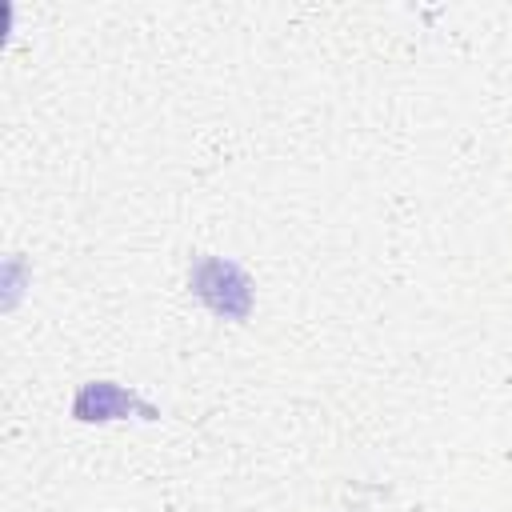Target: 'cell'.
I'll return each instance as SVG.
<instances>
[{
    "label": "cell",
    "mask_w": 512,
    "mask_h": 512,
    "mask_svg": "<svg viewBox=\"0 0 512 512\" xmlns=\"http://www.w3.org/2000/svg\"><path fill=\"white\" fill-rule=\"evenodd\" d=\"M188 284L196 292V300L220 316V320H248L252 308H256V288H252V276L236 264V260H224V256H200L188 272Z\"/></svg>",
    "instance_id": "obj_1"
},
{
    "label": "cell",
    "mask_w": 512,
    "mask_h": 512,
    "mask_svg": "<svg viewBox=\"0 0 512 512\" xmlns=\"http://www.w3.org/2000/svg\"><path fill=\"white\" fill-rule=\"evenodd\" d=\"M72 416L80 424H112V420H128V416L156 420L160 408L148 404L144 396H136L132 388L116 384V380H88L72 396Z\"/></svg>",
    "instance_id": "obj_2"
}]
</instances>
